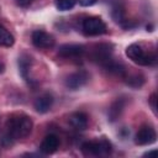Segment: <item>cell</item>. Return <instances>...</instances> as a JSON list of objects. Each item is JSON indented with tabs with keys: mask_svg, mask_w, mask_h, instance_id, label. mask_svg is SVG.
Listing matches in <instances>:
<instances>
[{
	"mask_svg": "<svg viewBox=\"0 0 158 158\" xmlns=\"http://www.w3.org/2000/svg\"><path fill=\"white\" fill-rule=\"evenodd\" d=\"M110 4H111V17H112V20L115 22H117V23L123 25V22L126 21L125 20L123 5L118 0H115L114 2H110Z\"/></svg>",
	"mask_w": 158,
	"mask_h": 158,
	"instance_id": "5bb4252c",
	"label": "cell"
},
{
	"mask_svg": "<svg viewBox=\"0 0 158 158\" xmlns=\"http://www.w3.org/2000/svg\"><path fill=\"white\" fill-rule=\"evenodd\" d=\"M154 154H157V151H149V152L144 153V157H151V156H154Z\"/></svg>",
	"mask_w": 158,
	"mask_h": 158,
	"instance_id": "cb8c5ba5",
	"label": "cell"
},
{
	"mask_svg": "<svg viewBox=\"0 0 158 158\" xmlns=\"http://www.w3.org/2000/svg\"><path fill=\"white\" fill-rule=\"evenodd\" d=\"M125 105H126L125 98H117L115 101H112V104L110 105L109 111H107V117L111 122L116 121L120 117V115L122 114V111L125 109Z\"/></svg>",
	"mask_w": 158,
	"mask_h": 158,
	"instance_id": "8fae6325",
	"label": "cell"
},
{
	"mask_svg": "<svg viewBox=\"0 0 158 158\" xmlns=\"http://www.w3.org/2000/svg\"><path fill=\"white\" fill-rule=\"evenodd\" d=\"M126 56L135 63L139 65H151L156 60V54L151 52H146L142 44L132 43L126 48Z\"/></svg>",
	"mask_w": 158,
	"mask_h": 158,
	"instance_id": "7a4b0ae2",
	"label": "cell"
},
{
	"mask_svg": "<svg viewBox=\"0 0 158 158\" xmlns=\"http://www.w3.org/2000/svg\"><path fill=\"white\" fill-rule=\"evenodd\" d=\"M126 80V84L131 88L138 89L144 84V78L141 74H132V75H125L123 77Z\"/></svg>",
	"mask_w": 158,
	"mask_h": 158,
	"instance_id": "ac0fdd59",
	"label": "cell"
},
{
	"mask_svg": "<svg viewBox=\"0 0 158 158\" xmlns=\"http://www.w3.org/2000/svg\"><path fill=\"white\" fill-rule=\"evenodd\" d=\"M32 43L40 49H49L54 46V38L46 31L36 30L32 32Z\"/></svg>",
	"mask_w": 158,
	"mask_h": 158,
	"instance_id": "8992f818",
	"label": "cell"
},
{
	"mask_svg": "<svg viewBox=\"0 0 158 158\" xmlns=\"http://www.w3.org/2000/svg\"><path fill=\"white\" fill-rule=\"evenodd\" d=\"M17 1V4L20 5V6H27V5H30L33 0H16Z\"/></svg>",
	"mask_w": 158,
	"mask_h": 158,
	"instance_id": "603a6c76",
	"label": "cell"
},
{
	"mask_svg": "<svg viewBox=\"0 0 158 158\" xmlns=\"http://www.w3.org/2000/svg\"><path fill=\"white\" fill-rule=\"evenodd\" d=\"M112 54V46L109 43H100L96 44L91 51V59L101 65H104L106 62H109Z\"/></svg>",
	"mask_w": 158,
	"mask_h": 158,
	"instance_id": "5b68a950",
	"label": "cell"
},
{
	"mask_svg": "<svg viewBox=\"0 0 158 158\" xmlns=\"http://www.w3.org/2000/svg\"><path fill=\"white\" fill-rule=\"evenodd\" d=\"M77 0H56V7L59 11H68L74 7Z\"/></svg>",
	"mask_w": 158,
	"mask_h": 158,
	"instance_id": "d6986e66",
	"label": "cell"
},
{
	"mask_svg": "<svg viewBox=\"0 0 158 158\" xmlns=\"http://www.w3.org/2000/svg\"><path fill=\"white\" fill-rule=\"evenodd\" d=\"M69 123L73 128H75L78 131H83L88 126V116L81 111L73 112L69 116Z\"/></svg>",
	"mask_w": 158,
	"mask_h": 158,
	"instance_id": "4fadbf2b",
	"label": "cell"
},
{
	"mask_svg": "<svg viewBox=\"0 0 158 158\" xmlns=\"http://www.w3.org/2000/svg\"><path fill=\"white\" fill-rule=\"evenodd\" d=\"M15 43L14 36L2 26H0V46L1 47H11Z\"/></svg>",
	"mask_w": 158,
	"mask_h": 158,
	"instance_id": "2e32d148",
	"label": "cell"
},
{
	"mask_svg": "<svg viewBox=\"0 0 158 158\" xmlns=\"http://www.w3.org/2000/svg\"><path fill=\"white\" fill-rule=\"evenodd\" d=\"M53 105V96L51 94H44L40 98L36 99L33 106H35V110L40 114H46L51 110Z\"/></svg>",
	"mask_w": 158,
	"mask_h": 158,
	"instance_id": "7c38bea8",
	"label": "cell"
},
{
	"mask_svg": "<svg viewBox=\"0 0 158 158\" xmlns=\"http://www.w3.org/2000/svg\"><path fill=\"white\" fill-rule=\"evenodd\" d=\"M77 1H79V4H80L81 6H84V7L91 6V5H94V4L96 2V0H77Z\"/></svg>",
	"mask_w": 158,
	"mask_h": 158,
	"instance_id": "7402d4cb",
	"label": "cell"
},
{
	"mask_svg": "<svg viewBox=\"0 0 158 158\" xmlns=\"http://www.w3.org/2000/svg\"><path fill=\"white\" fill-rule=\"evenodd\" d=\"M109 73L114 74V75H118V77H125L126 75V69L123 67V64L121 63H117L112 59H110L109 62H106L104 65H102Z\"/></svg>",
	"mask_w": 158,
	"mask_h": 158,
	"instance_id": "9a60e30c",
	"label": "cell"
},
{
	"mask_svg": "<svg viewBox=\"0 0 158 158\" xmlns=\"http://www.w3.org/2000/svg\"><path fill=\"white\" fill-rule=\"evenodd\" d=\"M85 49L81 44H75V43H67L62 44L58 49V56L65 59H79L84 54Z\"/></svg>",
	"mask_w": 158,
	"mask_h": 158,
	"instance_id": "ba28073f",
	"label": "cell"
},
{
	"mask_svg": "<svg viewBox=\"0 0 158 158\" xmlns=\"http://www.w3.org/2000/svg\"><path fill=\"white\" fill-rule=\"evenodd\" d=\"M58 147H59V138L56 135H47L40 144V151L43 154H52L58 149Z\"/></svg>",
	"mask_w": 158,
	"mask_h": 158,
	"instance_id": "30bf717a",
	"label": "cell"
},
{
	"mask_svg": "<svg viewBox=\"0 0 158 158\" xmlns=\"http://www.w3.org/2000/svg\"><path fill=\"white\" fill-rule=\"evenodd\" d=\"M81 28H83L84 33L89 35V36H98V35H102V33L106 32L105 22L100 17H98V16L86 17L83 21Z\"/></svg>",
	"mask_w": 158,
	"mask_h": 158,
	"instance_id": "277c9868",
	"label": "cell"
},
{
	"mask_svg": "<svg viewBox=\"0 0 158 158\" xmlns=\"http://www.w3.org/2000/svg\"><path fill=\"white\" fill-rule=\"evenodd\" d=\"M156 138H157L156 130L152 126L144 125L137 131L136 137H135V143L138 146H148L156 142Z\"/></svg>",
	"mask_w": 158,
	"mask_h": 158,
	"instance_id": "52a82bcc",
	"label": "cell"
},
{
	"mask_svg": "<svg viewBox=\"0 0 158 158\" xmlns=\"http://www.w3.org/2000/svg\"><path fill=\"white\" fill-rule=\"evenodd\" d=\"M89 80V74L85 70H78L75 73H72L65 79V86L70 90H78L83 88Z\"/></svg>",
	"mask_w": 158,
	"mask_h": 158,
	"instance_id": "9c48e42d",
	"label": "cell"
},
{
	"mask_svg": "<svg viewBox=\"0 0 158 158\" xmlns=\"http://www.w3.org/2000/svg\"><path fill=\"white\" fill-rule=\"evenodd\" d=\"M30 65H31V58L28 56H22L19 58V68L20 73L23 79L28 80V73H30Z\"/></svg>",
	"mask_w": 158,
	"mask_h": 158,
	"instance_id": "e0dca14e",
	"label": "cell"
},
{
	"mask_svg": "<svg viewBox=\"0 0 158 158\" xmlns=\"http://www.w3.org/2000/svg\"><path fill=\"white\" fill-rule=\"evenodd\" d=\"M148 100H149V104H151V106H152L153 111L156 112V111H157V105H156V101H157V99H156V93H153Z\"/></svg>",
	"mask_w": 158,
	"mask_h": 158,
	"instance_id": "44dd1931",
	"label": "cell"
},
{
	"mask_svg": "<svg viewBox=\"0 0 158 158\" xmlns=\"http://www.w3.org/2000/svg\"><path fill=\"white\" fill-rule=\"evenodd\" d=\"M15 138H12L11 137V135L10 133H7V132H5L1 137H0V143H1V146L4 147V148H9V147H11L14 143H15Z\"/></svg>",
	"mask_w": 158,
	"mask_h": 158,
	"instance_id": "ffe728a7",
	"label": "cell"
},
{
	"mask_svg": "<svg viewBox=\"0 0 158 158\" xmlns=\"http://www.w3.org/2000/svg\"><path fill=\"white\" fill-rule=\"evenodd\" d=\"M112 151L111 143L106 138H101L99 141H88L81 144V152L85 156H104L110 154Z\"/></svg>",
	"mask_w": 158,
	"mask_h": 158,
	"instance_id": "3957f363",
	"label": "cell"
},
{
	"mask_svg": "<svg viewBox=\"0 0 158 158\" xmlns=\"http://www.w3.org/2000/svg\"><path fill=\"white\" fill-rule=\"evenodd\" d=\"M33 128L32 118L23 112H15L6 121V132L15 139L26 138Z\"/></svg>",
	"mask_w": 158,
	"mask_h": 158,
	"instance_id": "6da1fadb",
	"label": "cell"
}]
</instances>
